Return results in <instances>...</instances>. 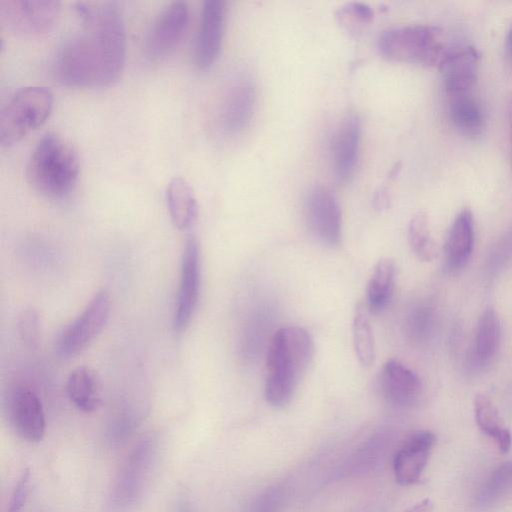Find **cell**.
Here are the masks:
<instances>
[{
    "label": "cell",
    "mask_w": 512,
    "mask_h": 512,
    "mask_svg": "<svg viewBox=\"0 0 512 512\" xmlns=\"http://www.w3.org/2000/svg\"><path fill=\"white\" fill-rule=\"evenodd\" d=\"M432 510L433 503L431 502L430 499L426 498L414 504L413 506L405 510V512H432Z\"/></svg>",
    "instance_id": "33"
},
{
    "label": "cell",
    "mask_w": 512,
    "mask_h": 512,
    "mask_svg": "<svg viewBox=\"0 0 512 512\" xmlns=\"http://www.w3.org/2000/svg\"><path fill=\"white\" fill-rule=\"evenodd\" d=\"M66 394L80 411L91 413L101 404L99 381L95 372L86 366L74 369L66 382Z\"/></svg>",
    "instance_id": "22"
},
{
    "label": "cell",
    "mask_w": 512,
    "mask_h": 512,
    "mask_svg": "<svg viewBox=\"0 0 512 512\" xmlns=\"http://www.w3.org/2000/svg\"><path fill=\"white\" fill-rule=\"evenodd\" d=\"M379 383L385 399L398 407L413 405L421 392V381L418 375L395 358L384 363Z\"/></svg>",
    "instance_id": "18"
},
{
    "label": "cell",
    "mask_w": 512,
    "mask_h": 512,
    "mask_svg": "<svg viewBox=\"0 0 512 512\" xmlns=\"http://www.w3.org/2000/svg\"><path fill=\"white\" fill-rule=\"evenodd\" d=\"M109 315L110 297L105 291H99L60 335L58 354L69 358L85 349L101 333Z\"/></svg>",
    "instance_id": "7"
},
{
    "label": "cell",
    "mask_w": 512,
    "mask_h": 512,
    "mask_svg": "<svg viewBox=\"0 0 512 512\" xmlns=\"http://www.w3.org/2000/svg\"><path fill=\"white\" fill-rule=\"evenodd\" d=\"M407 235L410 248L419 260L429 262L438 256V247L431 236L425 212L419 211L411 217Z\"/></svg>",
    "instance_id": "28"
},
{
    "label": "cell",
    "mask_w": 512,
    "mask_h": 512,
    "mask_svg": "<svg viewBox=\"0 0 512 512\" xmlns=\"http://www.w3.org/2000/svg\"><path fill=\"white\" fill-rule=\"evenodd\" d=\"M353 346L356 357L363 367H370L375 361V341L368 317L366 304L358 303L352 321Z\"/></svg>",
    "instance_id": "26"
},
{
    "label": "cell",
    "mask_w": 512,
    "mask_h": 512,
    "mask_svg": "<svg viewBox=\"0 0 512 512\" xmlns=\"http://www.w3.org/2000/svg\"><path fill=\"white\" fill-rule=\"evenodd\" d=\"M305 210L308 226L317 240L328 247L339 245L342 214L333 192L323 185L312 187L306 198Z\"/></svg>",
    "instance_id": "9"
},
{
    "label": "cell",
    "mask_w": 512,
    "mask_h": 512,
    "mask_svg": "<svg viewBox=\"0 0 512 512\" xmlns=\"http://www.w3.org/2000/svg\"><path fill=\"white\" fill-rule=\"evenodd\" d=\"M83 29L67 41L54 64L57 79L75 88H101L120 77L126 57L124 22L113 3L76 5Z\"/></svg>",
    "instance_id": "1"
},
{
    "label": "cell",
    "mask_w": 512,
    "mask_h": 512,
    "mask_svg": "<svg viewBox=\"0 0 512 512\" xmlns=\"http://www.w3.org/2000/svg\"><path fill=\"white\" fill-rule=\"evenodd\" d=\"M225 2L206 0L193 46V61L199 70H207L216 62L222 47L225 18Z\"/></svg>",
    "instance_id": "11"
},
{
    "label": "cell",
    "mask_w": 512,
    "mask_h": 512,
    "mask_svg": "<svg viewBox=\"0 0 512 512\" xmlns=\"http://www.w3.org/2000/svg\"><path fill=\"white\" fill-rule=\"evenodd\" d=\"M256 106V87L247 77L229 88L220 114L223 131L228 135L242 133L250 124Z\"/></svg>",
    "instance_id": "17"
},
{
    "label": "cell",
    "mask_w": 512,
    "mask_h": 512,
    "mask_svg": "<svg viewBox=\"0 0 512 512\" xmlns=\"http://www.w3.org/2000/svg\"><path fill=\"white\" fill-rule=\"evenodd\" d=\"M474 417L478 428L497 444L501 452L506 453L510 450L512 435L487 396L478 394L475 397Z\"/></svg>",
    "instance_id": "25"
},
{
    "label": "cell",
    "mask_w": 512,
    "mask_h": 512,
    "mask_svg": "<svg viewBox=\"0 0 512 512\" xmlns=\"http://www.w3.org/2000/svg\"><path fill=\"white\" fill-rule=\"evenodd\" d=\"M474 218L470 209H462L452 222L444 246V269L461 270L468 263L474 246Z\"/></svg>",
    "instance_id": "19"
},
{
    "label": "cell",
    "mask_w": 512,
    "mask_h": 512,
    "mask_svg": "<svg viewBox=\"0 0 512 512\" xmlns=\"http://www.w3.org/2000/svg\"><path fill=\"white\" fill-rule=\"evenodd\" d=\"M80 162L76 150L55 133L45 134L36 144L26 176L41 195L60 199L70 194L78 180Z\"/></svg>",
    "instance_id": "3"
},
{
    "label": "cell",
    "mask_w": 512,
    "mask_h": 512,
    "mask_svg": "<svg viewBox=\"0 0 512 512\" xmlns=\"http://www.w3.org/2000/svg\"><path fill=\"white\" fill-rule=\"evenodd\" d=\"M500 341V318L493 307H487L479 318L475 333L473 355L479 367L487 366L494 359Z\"/></svg>",
    "instance_id": "23"
},
{
    "label": "cell",
    "mask_w": 512,
    "mask_h": 512,
    "mask_svg": "<svg viewBox=\"0 0 512 512\" xmlns=\"http://www.w3.org/2000/svg\"><path fill=\"white\" fill-rule=\"evenodd\" d=\"M19 334L22 340L29 346H34L39 338V317L38 314L28 309L23 311L19 318Z\"/></svg>",
    "instance_id": "31"
},
{
    "label": "cell",
    "mask_w": 512,
    "mask_h": 512,
    "mask_svg": "<svg viewBox=\"0 0 512 512\" xmlns=\"http://www.w3.org/2000/svg\"><path fill=\"white\" fill-rule=\"evenodd\" d=\"M285 500V490L275 486L259 495L250 505L248 512H280Z\"/></svg>",
    "instance_id": "30"
},
{
    "label": "cell",
    "mask_w": 512,
    "mask_h": 512,
    "mask_svg": "<svg viewBox=\"0 0 512 512\" xmlns=\"http://www.w3.org/2000/svg\"><path fill=\"white\" fill-rule=\"evenodd\" d=\"M373 11L365 4L349 3L339 10L338 18L348 30H353L371 21Z\"/></svg>",
    "instance_id": "29"
},
{
    "label": "cell",
    "mask_w": 512,
    "mask_h": 512,
    "mask_svg": "<svg viewBox=\"0 0 512 512\" xmlns=\"http://www.w3.org/2000/svg\"><path fill=\"white\" fill-rule=\"evenodd\" d=\"M506 54L510 63L512 64V27L509 30L506 38Z\"/></svg>",
    "instance_id": "34"
},
{
    "label": "cell",
    "mask_w": 512,
    "mask_h": 512,
    "mask_svg": "<svg viewBox=\"0 0 512 512\" xmlns=\"http://www.w3.org/2000/svg\"><path fill=\"white\" fill-rule=\"evenodd\" d=\"M30 485V470L24 469L11 494L7 512H22L26 503Z\"/></svg>",
    "instance_id": "32"
},
{
    "label": "cell",
    "mask_w": 512,
    "mask_h": 512,
    "mask_svg": "<svg viewBox=\"0 0 512 512\" xmlns=\"http://www.w3.org/2000/svg\"><path fill=\"white\" fill-rule=\"evenodd\" d=\"M200 251L195 237H189L181 259L180 282L173 318L175 332L181 333L188 327L199 298Z\"/></svg>",
    "instance_id": "12"
},
{
    "label": "cell",
    "mask_w": 512,
    "mask_h": 512,
    "mask_svg": "<svg viewBox=\"0 0 512 512\" xmlns=\"http://www.w3.org/2000/svg\"><path fill=\"white\" fill-rule=\"evenodd\" d=\"M361 122L356 114L345 116L331 142L330 159L335 180L345 184L355 172L359 156Z\"/></svg>",
    "instance_id": "14"
},
{
    "label": "cell",
    "mask_w": 512,
    "mask_h": 512,
    "mask_svg": "<svg viewBox=\"0 0 512 512\" xmlns=\"http://www.w3.org/2000/svg\"><path fill=\"white\" fill-rule=\"evenodd\" d=\"M377 48L389 61L437 68L449 50L442 31L430 25L388 28L379 35Z\"/></svg>",
    "instance_id": "4"
},
{
    "label": "cell",
    "mask_w": 512,
    "mask_h": 512,
    "mask_svg": "<svg viewBox=\"0 0 512 512\" xmlns=\"http://www.w3.org/2000/svg\"><path fill=\"white\" fill-rule=\"evenodd\" d=\"M512 490V462L501 463L496 467L477 495V503L483 509H489L500 503Z\"/></svg>",
    "instance_id": "27"
},
{
    "label": "cell",
    "mask_w": 512,
    "mask_h": 512,
    "mask_svg": "<svg viewBox=\"0 0 512 512\" xmlns=\"http://www.w3.org/2000/svg\"><path fill=\"white\" fill-rule=\"evenodd\" d=\"M53 100L47 87L29 86L17 91L0 112V145L11 147L44 124Z\"/></svg>",
    "instance_id": "5"
},
{
    "label": "cell",
    "mask_w": 512,
    "mask_h": 512,
    "mask_svg": "<svg viewBox=\"0 0 512 512\" xmlns=\"http://www.w3.org/2000/svg\"><path fill=\"white\" fill-rule=\"evenodd\" d=\"M165 200L173 225L181 231L192 228L197 220L198 204L188 181L182 177L173 178L167 185Z\"/></svg>",
    "instance_id": "20"
},
{
    "label": "cell",
    "mask_w": 512,
    "mask_h": 512,
    "mask_svg": "<svg viewBox=\"0 0 512 512\" xmlns=\"http://www.w3.org/2000/svg\"><path fill=\"white\" fill-rule=\"evenodd\" d=\"M154 450L153 441L145 439L138 443L126 458L111 496L116 508L126 509L139 497L149 475Z\"/></svg>",
    "instance_id": "10"
},
{
    "label": "cell",
    "mask_w": 512,
    "mask_h": 512,
    "mask_svg": "<svg viewBox=\"0 0 512 512\" xmlns=\"http://www.w3.org/2000/svg\"><path fill=\"white\" fill-rule=\"evenodd\" d=\"M436 443L430 431H420L411 435L396 453L393 470L396 481L402 486L417 483L427 465Z\"/></svg>",
    "instance_id": "15"
},
{
    "label": "cell",
    "mask_w": 512,
    "mask_h": 512,
    "mask_svg": "<svg viewBox=\"0 0 512 512\" xmlns=\"http://www.w3.org/2000/svg\"><path fill=\"white\" fill-rule=\"evenodd\" d=\"M396 279V265L390 258L377 261L368 281L366 306L371 313H379L389 304Z\"/></svg>",
    "instance_id": "24"
},
{
    "label": "cell",
    "mask_w": 512,
    "mask_h": 512,
    "mask_svg": "<svg viewBox=\"0 0 512 512\" xmlns=\"http://www.w3.org/2000/svg\"><path fill=\"white\" fill-rule=\"evenodd\" d=\"M314 342L303 327L289 325L273 335L266 356V401L273 407H285L291 399L314 356Z\"/></svg>",
    "instance_id": "2"
},
{
    "label": "cell",
    "mask_w": 512,
    "mask_h": 512,
    "mask_svg": "<svg viewBox=\"0 0 512 512\" xmlns=\"http://www.w3.org/2000/svg\"><path fill=\"white\" fill-rule=\"evenodd\" d=\"M189 7L184 1L168 4L154 20L146 39V52L152 60L172 54L189 27Z\"/></svg>",
    "instance_id": "8"
},
{
    "label": "cell",
    "mask_w": 512,
    "mask_h": 512,
    "mask_svg": "<svg viewBox=\"0 0 512 512\" xmlns=\"http://www.w3.org/2000/svg\"><path fill=\"white\" fill-rule=\"evenodd\" d=\"M480 61L472 45L449 48L438 69L448 94L470 91L474 86Z\"/></svg>",
    "instance_id": "16"
},
{
    "label": "cell",
    "mask_w": 512,
    "mask_h": 512,
    "mask_svg": "<svg viewBox=\"0 0 512 512\" xmlns=\"http://www.w3.org/2000/svg\"><path fill=\"white\" fill-rule=\"evenodd\" d=\"M448 114L454 127L470 138L485 128V113L480 101L470 91L449 94Z\"/></svg>",
    "instance_id": "21"
},
{
    "label": "cell",
    "mask_w": 512,
    "mask_h": 512,
    "mask_svg": "<svg viewBox=\"0 0 512 512\" xmlns=\"http://www.w3.org/2000/svg\"><path fill=\"white\" fill-rule=\"evenodd\" d=\"M61 3L52 0H1L0 20L11 32L35 36L51 30L57 22Z\"/></svg>",
    "instance_id": "6"
},
{
    "label": "cell",
    "mask_w": 512,
    "mask_h": 512,
    "mask_svg": "<svg viewBox=\"0 0 512 512\" xmlns=\"http://www.w3.org/2000/svg\"><path fill=\"white\" fill-rule=\"evenodd\" d=\"M508 114H509V122H510L511 137H512V93L509 96V101H508Z\"/></svg>",
    "instance_id": "35"
},
{
    "label": "cell",
    "mask_w": 512,
    "mask_h": 512,
    "mask_svg": "<svg viewBox=\"0 0 512 512\" xmlns=\"http://www.w3.org/2000/svg\"><path fill=\"white\" fill-rule=\"evenodd\" d=\"M8 411L17 434L28 442L42 440L46 429L44 409L38 395L29 387L16 386L10 393Z\"/></svg>",
    "instance_id": "13"
}]
</instances>
